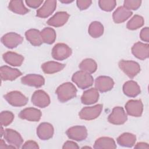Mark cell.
Listing matches in <instances>:
<instances>
[{"label":"cell","instance_id":"83f0119b","mask_svg":"<svg viewBox=\"0 0 149 149\" xmlns=\"http://www.w3.org/2000/svg\"><path fill=\"white\" fill-rule=\"evenodd\" d=\"M118 144L122 147H133L136 141V135L130 133H124L120 135L117 138Z\"/></svg>","mask_w":149,"mask_h":149},{"label":"cell","instance_id":"484cf974","mask_svg":"<svg viewBox=\"0 0 149 149\" xmlns=\"http://www.w3.org/2000/svg\"><path fill=\"white\" fill-rule=\"evenodd\" d=\"M116 148V145L115 140L109 137H100L95 140L94 144V148L95 149H115Z\"/></svg>","mask_w":149,"mask_h":149},{"label":"cell","instance_id":"f6af8a7d","mask_svg":"<svg viewBox=\"0 0 149 149\" xmlns=\"http://www.w3.org/2000/svg\"><path fill=\"white\" fill-rule=\"evenodd\" d=\"M3 132H5V130H3L2 126H1V137H2V136L3 135Z\"/></svg>","mask_w":149,"mask_h":149},{"label":"cell","instance_id":"d6a6232c","mask_svg":"<svg viewBox=\"0 0 149 149\" xmlns=\"http://www.w3.org/2000/svg\"><path fill=\"white\" fill-rule=\"evenodd\" d=\"M144 20L142 16L136 15L127 23L126 27L129 30H134L141 27L144 24Z\"/></svg>","mask_w":149,"mask_h":149},{"label":"cell","instance_id":"ac0fdd59","mask_svg":"<svg viewBox=\"0 0 149 149\" xmlns=\"http://www.w3.org/2000/svg\"><path fill=\"white\" fill-rule=\"evenodd\" d=\"M54 132V129L52 125L48 122L40 123L37 128V134L42 140H47L52 138Z\"/></svg>","mask_w":149,"mask_h":149},{"label":"cell","instance_id":"f1b7e54d","mask_svg":"<svg viewBox=\"0 0 149 149\" xmlns=\"http://www.w3.org/2000/svg\"><path fill=\"white\" fill-rule=\"evenodd\" d=\"M8 8L12 12L19 15H25L30 11L24 5L22 1H10L8 5Z\"/></svg>","mask_w":149,"mask_h":149},{"label":"cell","instance_id":"cb8c5ba5","mask_svg":"<svg viewBox=\"0 0 149 149\" xmlns=\"http://www.w3.org/2000/svg\"><path fill=\"white\" fill-rule=\"evenodd\" d=\"M132 14V12L124 6H119L113 13L112 17L115 23H121L128 19Z\"/></svg>","mask_w":149,"mask_h":149},{"label":"cell","instance_id":"9a60e30c","mask_svg":"<svg viewBox=\"0 0 149 149\" xmlns=\"http://www.w3.org/2000/svg\"><path fill=\"white\" fill-rule=\"evenodd\" d=\"M42 113L40 110L35 108H26L20 111L19 117L31 122H38L40 120Z\"/></svg>","mask_w":149,"mask_h":149},{"label":"cell","instance_id":"f546056e","mask_svg":"<svg viewBox=\"0 0 149 149\" xmlns=\"http://www.w3.org/2000/svg\"><path fill=\"white\" fill-rule=\"evenodd\" d=\"M104 26L100 22L94 21L91 22L88 27V34L93 38H98L104 33Z\"/></svg>","mask_w":149,"mask_h":149},{"label":"cell","instance_id":"7c38bea8","mask_svg":"<svg viewBox=\"0 0 149 149\" xmlns=\"http://www.w3.org/2000/svg\"><path fill=\"white\" fill-rule=\"evenodd\" d=\"M3 137L5 140L10 145L14 146L16 148H20L23 142V139L21 135L17 132L12 129H5Z\"/></svg>","mask_w":149,"mask_h":149},{"label":"cell","instance_id":"ab89813d","mask_svg":"<svg viewBox=\"0 0 149 149\" xmlns=\"http://www.w3.org/2000/svg\"><path fill=\"white\" fill-rule=\"evenodd\" d=\"M26 3L27 6L32 8H37L39 7L42 3L43 2L42 0L38 1V0H26Z\"/></svg>","mask_w":149,"mask_h":149},{"label":"cell","instance_id":"836d02e7","mask_svg":"<svg viewBox=\"0 0 149 149\" xmlns=\"http://www.w3.org/2000/svg\"><path fill=\"white\" fill-rule=\"evenodd\" d=\"M13 113L8 111H2L0 114V121L1 126H7L10 125L14 119Z\"/></svg>","mask_w":149,"mask_h":149},{"label":"cell","instance_id":"7a4b0ae2","mask_svg":"<svg viewBox=\"0 0 149 149\" xmlns=\"http://www.w3.org/2000/svg\"><path fill=\"white\" fill-rule=\"evenodd\" d=\"M72 80L81 89L91 87L94 82L93 77L90 73L83 70L75 72L72 77Z\"/></svg>","mask_w":149,"mask_h":149},{"label":"cell","instance_id":"1f68e13d","mask_svg":"<svg viewBox=\"0 0 149 149\" xmlns=\"http://www.w3.org/2000/svg\"><path fill=\"white\" fill-rule=\"evenodd\" d=\"M41 36L43 42L47 44L54 43L56 40L55 31L51 27H45L41 31Z\"/></svg>","mask_w":149,"mask_h":149},{"label":"cell","instance_id":"4dcf8cb0","mask_svg":"<svg viewBox=\"0 0 149 149\" xmlns=\"http://www.w3.org/2000/svg\"><path fill=\"white\" fill-rule=\"evenodd\" d=\"M79 67L81 70L91 74L96 71L97 69V64L94 59L87 58L83 60L79 64Z\"/></svg>","mask_w":149,"mask_h":149},{"label":"cell","instance_id":"2e32d148","mask_svg":"<svg viewBox=\"0 0 149 149\" xmlns=\"http://www.w3.org/2000/svg\"><path fill=\"white\" fill-rule=\"evenodd\" d=\"M133 55L137 58L144 60L149 56V45L141 42H137L132 48Z\"/></svg>","mask_w":149,"mask_h":149},{"label":"cell","instance_id":"5b68a950","mask_svg":"<svg viewBox=\"0 0 149 149\" xmlns=\"http://www.w3.org/2000/svg\"><path fill=\"white\" fill-rule=\"evenodd\" d=\"M72 53V51L68 45L64 43H58L54 46L51 54L54 59L63 61L69 58Z\"/></svg>","mask_w":149,"mask_h":149},{"label":"cell","instance_id":"4316f807","mask_svg":"<svg viewBox=\"0 0 149 149\" xmlns=\"http://www.w3.org/2000/svg\"><path fill=\"white\" fill-rule=\"evenodd\" d=\"M65 67V65L54 61H48L41 65L42 71L46 74H53L62 70Z\"/></svg>","mask_w":149,"mask_h":149},{"label":"cell","instance_id":"ee69618b","mask_svg":"<svg viewBox=\"0 0 149 149\" xmlns=\"http://www.w3.org/2000/svg\"><path fill=\"white\" fill-rule=\"evenodd\" d=\"M73 1H70V0H60V2L63 3H69L72 2Z\"/></svg>","mask_w":149,"mask_h":149},{"label":"cell","instance_id":"30bf717a","mask_svg":"<svg viewBox=\"0 0 149 149\" xmlns=\"http://www.w3.org/2000/svg\"><path fill=\"white\" fill-rule=\"evenodd\" d=\"M127 113L132 116L140 117L143 111V104L140 100H130L125 105Z\"/></svg>","mask_w":149,"mask_h":149},{"label":"cell","instance_id":"d6986e66","mask_svg":"<svg viewBox=\"0 0 149 149\" xmlns=\"http://www.w3.org/2000/svg\"><path fill=\"white\" fill-rule=\"evenodd\" d=\"M0 73L1 78L3 81H12L22 74V73L18 69L12 68L6 65L0 68Z\"/></svg>","mask_w":149,"mask_h":149},{"label":"cell","instance_id":"52a82bcc","mask_svg":"<svg viewBox=\"0 0 149 149\" xmlns=\"http://www.w3.org/2000/svg\"><path fill=\"white\" fill-rule=\"evenodd\" d=\"M127 120V116L123 108L120 107H114L112 112L108 117L109 123L113 125H122Z\"/></svg>","mask_w":149,"mask_h":149},{"label":"cell","instance_id":"8fae6325","mask_svg":"<svg viewBox=\"0 0 149 149\" xmlns=\"http://www.w3.org/2000/svg\"><path fill=\"white\" fill-rule=\"evenodd\" d=\"M31 102L36 107L44 108L50 104V98L46 92L38 90L34 92L31 96Z\"/></svg>","mask_w":149,"mask_h":149},{"label":"cell","instance_id":"277c9868","mask_svg":"<svg viewBox=\"0 0 149 149\" xmlns=\"http://www.w3.org/2000/svg\"><path fill=\"white\" fill-rule=\"evenodd\" d=\"M118 65L119 68L131 79L135 77L140 72V66L135 61L121 60L119 62Z\"/></svg>","mask_w":149,"mask_h":149},{"label":"cell","instance_id":"ffe728a7","mask_svg":"<svg viewBox=\"0 0 149 149\" xmlns=\"http://www.w3.org/2000/svg\"><path fill=\"white\" fill-rule=\"evenodd\" d=\"M69 17V15L66 12H58L48 20L47 23L55 27H61L68 22Z\"/></svg>","mask_w":149,"mask_h":149},{"label":"cell","instance_id":"7402d4cb","mask_svg":"<svg viewBox=\"0 0 149 149\" xmlns=\"http://www.w3.org/2000/svg\"><path fill=\"white\" fill-rule=\"evenodd\" d=\"M99 98V93L95 88H91L85 91L81 97L83 104L91 105L97 102Z\"/></svg>","mask_w":149,"mask_h":149},{"label":"cell","instance_id":"8d00e7d4","mask_svg":"<svg viewBox=\"0 0 149 149\" xmlns=\"http://www.w3.org/2000/svg\"><path fill=\"white\" fill-rule=\"evenodd\" d=\"M92 3L91 0H77L76 1V4L78 8L81 10H85L87 9Z\"/></svg>","mask_w":149,"mask_h":149},{"label":"cell","instance_id":"f35d334b","mask_svg":"<svg viewBox=\"0 0 149 149\" xmlns=\"http://www.w3.org/2000/svg\"><path fill=\"white\" fill-rule=\"evenodd\" d=\"M22 148L23 149H29V148H34L38 149L39 148V146L38 144L33 140H29L25 142V143L22 146Z\"/></svg>","mask_w":149,"mask_h":149},{"label":"cell","instance_id":"6da1fadb","mask_svg":"<svg viewBox=\"0 0 149 149\" xmlns=\"http://www.w3.org/2000/svg\"><path fill=\"white\" fill-rule=\"evenodd\" d=\"M77 89L74 84L66 82L60 85L56 90V94L58 100L61 102H65L76 96Z\"/></svg>","mask_w":149,"mask_h":149},{"label":"cell","instance_id":"b9f144b4","mask_svg":"<svg viewBox=\"0 0 149 149\" xmlns=\"http://www.w3.org/2000/svg\"><path fill=\"white\" fill-rule=\"evenodd\" d=\"M134 148H148L149 146L147 143L144 142H140L136 144L134 147Z\"/></svg>","mask_w":149,"mask_h":149},{"label":"cell","instance_id":"603a6c76","mask_svg":"<svg viewBox=\"0 0 149 149\" xmlns=\"http://www.w3.org/2000/svg\"><path fill=\"white\" fill-rule=\"evenodd\" d=\"M2 57L5 62L13 66H21L24 61V57L22 55L11 51L5 52Z\"/></svg>","mask_w":149,"mask_h":149},{"label":"cell","instance_id":"60d3db41","mask_svg":"<svg viewBox=\"0 0 149 149\" xmlns=\"http://www.w3.org/2000/svg\"><path fill=\"white\" fill-rule=\"evenodd\" d=\"M62 148L66 149V148H73V149H78L79 148V146L74 141H66L63 147Z\"/></svg>","mask_w":149,"mask_h":149},{"label":"cell","instance_id":"e0dca14e","mask_svg":"<svg viewBox=\"0 0 149 149\" xmlns=\"http://www.w3.org/2000/svg\"><path fill=\"white\" fill-rule=\"evenodd\" d=\"M56 8V1H45L43 5L37 10L36 16L41 18H47L49 16Z\"/></svg>","mask_w":149,"mask_h":149},{"label":"cell","instance_id":"d4e9b609","mask_svg":"<svg viewBox=\"0 0 149 149\" xmlns=\"http://www.w3.org/2000/svg\"><path fill=\"white\" fill-rule=\"evenodd\" d=\"M25 36L27 40L34 46L38 47L43 43L41 32L38 30L34 29L28 30L25 33Z\"/></svg>","mask_w":149,"mask_h":149},{"label":"cell","instance_id":"8992f818","mask_svg":"<svg viewBox=\"0 0 149 149\" xmlns=\"http://www.w3.org/2000/svg\"><path fill=\"white\" fill-rule=\"evenodd\" d=\"M103 105L97 104L93 107H86L81 109L79 113L80 119L90 120L97 118L101 114L102 110Z\"/></svg>","mask_w":149,"mask_h":149},{"label":"cell","instance_id":"d590c367","mask_svg":"<svg viewBox=\"0 0 149 149\" xmlns=\"http://www.w3.org/2000/svg\"><path fill=\"white\" fill-rule=\"evenodd\" d=\"M141 1L140 0H125L123 2V6L127 9L137 10L141 5Z\"/></svg>","mask_w":149,"mask_h":149},{"label":"cell","instance_id":"7bdbcfd3","mask_svg":"<svg viewBox=\"0 0 149 149\" xmlns=\"http://www.w3.org/2000/svg\"><path fill=\"white\" fill-rule=\"evenodd\" d=\"M0 148H16L14 146L10 145L9 146H7L5 143V141L2 140L1 139V142H0Z\"/></svg>","mask_w":149,"mask_h":149},{"label":"cell","instance_id":"44dd1931","mask_svg":"<svg viewBox=\"0 0 149 149\" xmlns=\"http://www.w3.org/2000/svg\"><path fill=\"white\" fill-rule=\"evenodd\" d=\"M123 92L127 97H135L140 93L141 90L137 82L133 80H129L124 83Z\"/></svg>","mask_w":149,"mask_h":149},{"label":"cell","instance_id":"74e56055","mask_svg":"<svg viewBox=\"0 0 149 149\" xmlns=\"http://www.w3.org/2000/svg\"><path fill=\"white\" fill-rule=\"evenodd\" d=\"M140 37L143 41H149V29L148 27L143 28L140 33Z\"/></svg>","mask_w":149,"mask_h":149},{"label":"cell","instance_id":"4fadbf2b","mask_svg":"<svg viewBox=\"0 0 149 149\" xmlns=\"http://www.w3.org/2000/svg\"><path fill=\"white\" fill-rule=\"evenodd\" d=\"M114 86L113 79L106 76H100L96 78L95 81V88L101 93L107 92L112 90Z\"/></svg>","mask_w":149,"mask_h":149},{"label":"cell","instance_id":"5bb4252c","mask_svg":"<svg viewBox=\"0 0 149 149\" xmlns=\"http://www.w3.org/2000/svg\"><path fill=\"white\" fill-rule=\"evenodd\" d=\"M21 82L24 85L39 88L44 84L45 79L40 74H29L22 77Z\"/></svg>","mask_w":149,"mask_h":149},{"label":"cell","instance_id":"ba28073f","mask_svg":"<svg viewBox=\"0 0 149 149\" xmlns=\"http://www.w3.org/2000/svg\"><path fill=\"white\" fill-rule=\"evenodd\" d=\"M68 137L72 140L81 141L87 137V130L84 126H74L68 129L66 132Z\"/></svg>","mask_w":149,"mask_h":149},{"label":"cell","instance_id":"e575fe53","mask_svg":"<svg viewBox=\"0 0 149 149\" xmlns=\"http://www.w3.org/2000/svg\"><path fill=\"white\" fill-rule=\"evenodd\" d=\"M98 5L102 10L111 12L115 8L116 1L115 0H100Z\"/></svg>","mask_w":149,"mask_h":149},{"label":"cell","instance_id":"3957f363","mask_svg":"<svg viewBox=\"0 0 149 149\" xmlns=\"http://www.w3.org/2000/svg\"><path fill=\"white\" fill-rule=\"evenodd\" d=\"M6 101L12 106L19 107H23L27 104L28 98L18 91H12L3 95Z\"/></svg>","mask_w":149,"mask_h":149},{"label":"cell","instance_id":"9c48e42d","mask_svg":"<svg viewBox=\"0 0 149 149\" xmlns=\"http://www.w3.org/2000/svg\"><path fill=\"white\" fill-rule=\"evenodd\" d=\"M23 38L19 34L10 32L3 35L1 38L2 43L7 48L12 49L22 43Z\"/></svg>","mask_w":149,"mask_h":149}]
</instances>
